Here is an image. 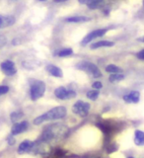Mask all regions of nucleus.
<instances>
[{"label":"nucleus","instance_id":"obj_16","mask_svg":"<svg viewBox=\"0 0 144 158\" xmlns=\"http://www.w3.org/2000/svg\"><path fill=\"white\" fill-rule=\"evenodd\" d=\"M125 79V75L121 73H111L110 77H109V80L112 83H116V82H120Z\"/></svg>","mask_w":144,"mask_h":158},{"label":"nucleus","instance_id":"obj_11","mask_svg":"<svg viewBox=\"0 0 144 158\" xmlns=\"http://www.w3.org/2000/svg\"><path fill=\"white\" fill-rule=\"evenodd\" d=\"M47 72L51 74V75L54 76V77H59L61 78L63 76V72L59 67L53 65V64H48L47 66Z\"/></svg>","mask_w":144,"mask_h":158},{"label":"nucleus","instance_id":"obj_25","mask_svg":"<svg viewBox=\"0 0 144 158\" xmlns=\"http://www.w3.org/2000/svg\"><path fill=\"white\" fill-rule=\"evenodd\" d=\"M6 44V38L4 36H0V48H2Z\"/></svg>","mask_w":144,"mask_h":158},{"label":"nucleus","instance_id":"obj_34","mask_svg":"<svg viewBox=\"0 0 144 158\" xmlns=\"http://www.w3.org/2000/svg\"><path fill=\"white\" fill-rule=\"evenodd\" d=\"M143 6H144V0H143Z\"/></svg>","mask_w":144,"mask_h":158},{"label":"nucleus","instance_id":"obj_10","mask_svg":"<svg viewBox=\"0 0 144 158\" xmlns=\"http://www.w3.org/2000/svg\"><path fill=\"white\" fill-rule=\"evenodd\" d=\"M140 94L138 91H131L128 95L123 96V100L126 103H138L139 102Z\"/></svg>","mask_w":144,"mask_h":158},{"label":"nucleus","instance_id":"obj_19","mask_svg":"<svg viewBox=\"0 0 144 158\" xmlns=\"http://www.w3.org/2000/svg\"><path fill=\"white\" fill-rule=\"evenodd\" d=\"M15 22V19L12 16H7V17H3V24H2V28L8 27V26H12Z\"/></svg>","mask_w":144,"mask_h":158},{"label":"nucleus","instance_id":"obj_18","mask_svg":"<svg viewBox=\"0 0 144 158\" xmlns=\"http://www.w3.org/2000/svg\"><path fill=\"white\" fill-rule=\"evenodd\" d=\"M106 71L109 73H121L122 69L121 67L115 65V64H109L106 67Z\"/></svg>","mask_w":144,"mask_h":158},{"label":"nucleus","instance_id":"obj_7","mask_svg":"<svg viewBox=\"0 0 144 158\" xmlns=\"http://www.w3.org/2000/svg\"><path fill=\"white\" fill-rule=\"evenodd\" d=\"M107 30H103V29H99V30H96V31H93L91 33H89L87 36L82 40L81 42V44L82 46H86L88 43H90L93 40H95L96 38H100V37H103L104 35L106 34Z\"/></svg>","mask_w":144,"mask_h":158},{"label":"nucleus","instance_id":"obj_5","mask_svg":"<svg viewBox=\"0 0 144 158\" xmlns=\"http://www.w3.org/2000/svg\"><path fill=\"white\" fill-rule=\"evenodd\" d=\"M89 110H90V104L84 101H77L72 107L73 113L83 118L88 115Z\"/></svg>","mask_w":144,"mask_h":158},{"label":"nucleus","instance_id":"obj_27","mask_svg":"<svg viewBox=\"0 0 144 158\" xmlns=\"http://www.w3.org/2000/svg\"><path fill=\"white\" fill-rule=\"evenodd\" d=\"M8 143H9L10 145H13L14 143H15V138L13 137V135H10L8 137Z\"/></svg>","mask_w":144,"mask_h":158},{"label":"nucleus","instance_id":"obj_15","mask_svg":"<svg viewBox=\"0 0 144 158\" xmlns=\"http://www.w3.org/2000/svg\"><path fill=\"white\" fill-rule=\"evenodd\" d=\"M65 21L69 23H81V22L90 21V18L85 17V16H75V17H69L65 19Z\"/></svg>","mask_w":144,"mask_h":158},{"label":"nucleus","instance_id":"obj_8","mask_svg":"<svg viewBox=\"0 0 144 158\" xmlns=\"http://www.w3.org/2000/svg\"><path fill=\"white\" fill-rule=\"evenodd\" d=\"M0 67H1L4 74H6V75H9V76L14 75V74L17 72V69L15 68V64L11 60L3 61L1 64H0Z\"/></svg>","mask_w":144,"mask_h":158},{"label":"nucleus","instance_id":"obj_22","mask_svg":"<svg viewBox=\"0 0 144 158\" xmlns=\"http://www.w3.org/2000/svg\"><path fill=\"white\" fill-rule=\"evenodd\" d=\"M23 117H24V114L22 112H14L11 114V121L15 123L19 120H21Z\"/></svg>","mask_w":144,"mask_h":158},{"label":"nucleus","instance_id":"obj_26","mask_svg":"<svg viewBox=\"0 0 144 158\" xmlns=\"http://www.w3.org/2000/svg\"><path fill=\"white\" fill-rule=\"evenodd\" d=\"M136 56L139 59H144V49H142V51H140L139 52H137Z\"/></svg>","mask_w":144,"mask_h":158},{"label":"nucleus","instance_id":"obj_23","mask_svg":"<svg viewBox=\"0 0 144 158\" xmlns=\"http://www.w3.org/2000/svg\"><path fill=\"white\" fill-rule=\"evenodd\" d=\"M9 91V87L6 85H2L0 86V96L3 95V94H6Z\"/></svg>","mask_w":144,"mask_h":158},{"label":"nucleus","instance_id":"obj_33","mask_svg":"<svg viewBox=\"0 0 144 158\" xmlns=\"http://www.w3.org/2000/svg\"><path fill=\"white\" fill-rule=\"evenodd\" d=\"M39 1H47V0H39Z\"/></svg>","mask_w":144,"mask_h":158},{"label":"nucleus","instance_id":"obj_24","mask_svg":"<svg viewBox=\"0 0 144 158\" xmlns=\"http://www.w3.org/2000/svg\"><path fill=\"white\" fill-rule=\"evenodd\" d=\"M92 88H94V89H101V88H103V84L100 82V81H96V82H94L93 84H92Z\"/></svg>","mask_w":144,"mask_h":158},{"label":"nucleus","instance_id":"obj_17","mask_svg":"<svg viewBox=\"0 0 144 158\" xmlns=\"http://www.w3.org/2000/svg\"><path fill=\"white\" fill-rule=\"evenodd\" d=\"M87 5H88V7L94 10V9H96L98 7H100L101 5L104 3V0H87Z\"/></svg>","mask_w":144,"mask_h":158},{"label":"nucleus","instance_id":"obj_21","mask_svg":"<svg viewBox=\"0 0 144 158\" xmlns=\"http://www.w3.org/2000/svg\"><path fill=\"white\" fill-rule=\"evenodd\" d=\"M73 53V51L71 48H62L61 51L57 52V56L59 57H64V56H69Z\"/></svg>","mask_w":144,"mask_h":158},{"label":"nucleus","instance_id":"obj_31","mask_svg":"<svg viewBox=\"0 0 144 158\" xmlns=\"http://www.w3.org/2000/svg\"><path fill=\"white\" fill-rule=\"evenodd\" d=\"M137 41H138V42H142V43H144V36L141 37V38H138V39H137Z\"/></svg>","mask_w":144,"mask_h":158},{"label":"nucleus","instance_id":"obj_20","mask_svg":"<svg viewBox=\"0 0 144 158\" xmlns=\"http://www.w3.org/2000/svg\"><path fill=\"white\" fill-rule=\"evenodd\" d=\"M99 94H100V93H99L98 89H94V90H91V91H89L87 93V97L92 101H96L98 99V97H99Z\"/></svg>","mask_w":144,"mask_h":158},{"label":"nucleus","instance_id":"obj_6","mask_svg":"<svg viewBox=\"0 0 144 158\" xmlns=\"http://www.w3.org/2000/svg\"><path fill=\"white\" fill-rule=\"evenodd\" d=\"M54 95L60 100H68L76 97V92L74 90H67L64 87H58L54 90Z\"/></svg>","mask_w":144,"mask_h":158},{"label":"nucleus","instance_id":"obj_1","mask_svg":"<svg viewBox=\"0 0 144 158\" xmlns=\"http://www.w3.org/2000/svg\"><path fill=\"white\" fill-rule=\"evenodd\" d=\"M66 116V108H64L62 106L59 107H56L49 110L48 112H47L43 115L39 116L38 118H36L34 120V125H41L43 122L47 121H52V120H58V118H62Z\"/></svg>","mask_w":144,"mask_h":158},{"label":"nucleus","instance_id":"obj_14","mask_svg":"<svg viewBox=\"0 0 144 158\" xmlns=\"http://www.w3.org/2000/svg\"><path fill=\"white\" fill-rule=\"evenodd\" d=\"M113 42H110V41H100V42H97L95 44H91V49H96V48H102V47H107V48H110V47H113Z\"/></svg>","mask_w":144,"mask_h":158},{"label":"nucleus","instance_id":"obj_29","mask_svg":"<svg viewBox=\"0 0 144 158\" xmlns=\"http://www.w3.org/2000/svg\"><path fill=\"white\" fill-rule=\"evenodd\" d=\"M3 17H4V16H1V15H0V28H2V24H3Z\"/></svg>","mask_w":144,"mask_h":158},{"label":"nucleus","instance_id":"obj_2","mask_svg":"<svg viewBox=\"0 0 144 158\" xmlns=\"http://www.w3.org/2000/svg\"><path fill=\"white\" fill-rule=\"evenodd\" d=\"M65 128L66 127H64L62 125H53V126L47 127L46 130L43 132L42 140L47 142L49 140L53 139V138H56V136H59V135L63 136L65 135V132H64Z\"/></svg>","mask_w":144,"mask_h":158},{"label":"nucleus","instance_id":"obj_3","mask_svg":"<svg viewBox=\"0 0 144 158\" xmlns=\"http://www.w3.org/2000/svg\"><path fill=\"white\" fill-rule=\"evenodd\" d=\"M76 68L89 73L90 75H92L93 77H95V78H99V77L102 76V73L100 71V69L96 66V64H94L92 62L81 61V62H79L78 64H76Z\"/></svg>","mask_w":144,"mask_h":158},{"label":"nucleus","instance_id":"obj_9","mask_svg":"<svg viewBox=\"0 0 144 158\" xmlns=\"http://www.w3.org/2000/svg\"><path fill=\"white\" fill-rule=\"evenodd\" d=\"M28 127H29V123L28 122H21V123H15L14 126L12 127V130H11V133L14 135H19V133H22L25 131L28 130Z\"/></svg>","mask_w":144,"mask_h":158},{"label":"nucleus","instance_id":"obj_13","mask_svg":"<svg viewBox=\"0 0 144 158\" xmlns=\"http://www.w3.org/2000/svg\"><path fill=\"white\" fill-rule=\"evenodd\" d=\"M134 142L138 146L144 145V131H136L134 135Z\"/></svg>","mask_w":144,"mask_h":158},{"label":"nucleus","instance_id":"obj_32","mask_svg":"<svg viewBox=\"0 0 144 158\" xmlns=\"http://www.w3.org/2000/svg\"><path fill=\"white\" fill-rule=\"evenodd\" d=\"M79 3H81V4H85L87 2V0H78Z\"/></svg>","mask_w":144,"mask_h":158},{"label":"nucleus","instance_id":"obj_12","mask_svg":"<svg viewBox=\"0 0 144 158\" xmlns=\"http://www.w3.org/2000/svg\"><path fill=\"white\" fill-rule=\"evenodd\" d=\"M35 143L30 140H24L21 144L19 145L18 151L19 153H24V152H30L34 148Z\"/></svg>","mask_w":144,"mask_h":158},{"label":"nucleus","instance_id":"obj_4","mask_svg":"<svg viewBox=\"0 0 144 158\" xmlns=\"http://www.w3.org/2000/svg\"><path fill=\"white\" fill-rule=\"evenodd\" d=\"M46 92V84L39 80H33L31 85V99L33 101H37L38 99L43 96Z\"/></svg>","mask_w":144,"mask_h":158},{"label":"nucleus","instance_id":"obj_28","mask_svg":"<svg viewBox=\"0 0 144 158\" xmlns=\"http://www.w3.org/2000/svg\"><path fill=\"white\" fill-rule=\"evenodd\" d=\"M56 155H64V154H65V152H64L63 150L57 149V150H56Z\"/></svg>","mask_w":144,"mask_h":158},{"label":"nucleus","instance_id":"obj_30","mask_svg":"<svg viewBox=\"0 0 144 158\" xmlns=\"http://www.w3.org/2000/svg\"><path fill=\"white\" fill-rule=\"evenodd\" d=\"M64 1H67V0H53V2H56V3H60V2H64Z\"/></svg>","mask_w":144,"mask_h":158}]
</instances>
